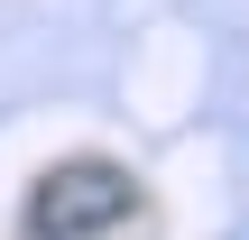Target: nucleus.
Returning <instances> with one entry per match:
<instances>
[{"mask_svg": "<svg viewBox=\"0 0 249 240\" xmlns=\"http://www.w3.org/2000/svg\"><path fill=\"white\" fill-rule=\"evenodd\" d=\"M139 213V176L111 157H65L28 185V240H102Z\"/></svg>", "mask_w": 249, "mask_h": 240, "instance_id": "1", "label": "nucleus"}]
</instances>
